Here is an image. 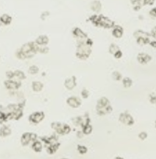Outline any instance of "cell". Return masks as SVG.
<instances>
[{
	"instance_id": "obj_10",
	"label": "cell",
	"mask_w": 156,
	"mask_h": 159,
	"mask_svg": "<svg viewBox=\"0 0 156 159\" xmlns=\"http://www.w3.org/2000/svg\"><path fill=\"white\" fill-rule=\"evenodd\" d=\"M77 86V81H76V78L74 76H72L70 78H67V79L65 81V86L66 88L68 89H73L74 87H76Z\"/></svg>"
},
{
	"instance_id": "obj_34",
	"label": "cell",
	"mask_w": 156,
	"mask_h": 159,
	"mask_svg": "<svg viewBox=\"0 0 156 159\" xmlns=\"http://www.w3.org/2000/svg\"><path fill=\"white\" fill-rule=\"evenodd\" d=\"M155 0H144V5H152L154 4Z\"/></svg>"
},
{
	"instance_id": "obj_9",
	"label": "cell",
	"mask_w": 156,
	"mask_h": 159,
	"mask_svg": "<svg viewBox=\"0 0 156 159\" xmlns=\"http://www.w3.org/2000/svg\"><path fill=\"white\" fill-rule=\"evenodd\" d=\"M5 86L8 89H17L21 87V82H16V81H12L11 79L8 80L5 82Z\"/></svg>"
},
{
	"instance_id": "obj_2",
	"label": "cell",
	"mask_w": 156,
	"mask_h": 159,
	"mask_svg": "<svg viewBox=\"0 0 156 159\" xmlns=\"http://www.w3.org/2000/svg\"><path fill=\"white\" fill-rule=\"evenodd\" d=\"M91 53V48L90 46L85 44V42H79L77 49L76 55L79 59L86 60L88 58Z\"/></svg>"
},
{
	"instance_id": "obj_27",
	"label": "cell",
	"mask_w": 156,
	"mask_h": 159,
	"mask_svg": "<svg viewBox=\"0 0 156 159\" xmlns=\"http://www.w3.org/2000/svg\"><path fill=\"white\" fill-rule=\"evenodd\" d=\"M112 76H113V79L116 80V81H119L122 78V75L119 73V71H114Z\"/></svg>"
},
{
	"instance_id": "obj_14",
	"label": "cell",
	"mask_w": 156,
	"mask_h": 159,
	"mask_svg": "<svg viewBox=\"0 0 156 159\" xmlns=\"http://www.w3.org/2000/svg\"><path fill=\"white\" fill-rule=\"evenodd\" d=\"M31 133H24L21 137V144L23 146H27L29 143L31 142Z\"/></svg>"
},
{
	"instance_id": "obj_26",
	"label": "cell",
	"mask_w": 156,
	"mask_h": 159,
	"mask_svg": "<svg viewBox=\"0 0 156 159\" xmlns=\"http://www.w3.org/2000/svg\"><path fill=\"white\" fill-rule=\"evenodd\" d=\"M77 151H79V153L80 154L84 155V154L87 153V151H88V148H87L85 146H83V145H78Z\"/></svg>"
},
{
	"instance_id": "obj_24",
	"label": "cell",
	"mask_w": 156,
	"mask_h": 159,
	"mask_svg": "<svg viewBox=\"0 0 156 159\" xmlns=\"http://www.w3.org/2000/svg\"><path fill=\"white\" fill-rule=\"evenodd\" d=\"M123 83L124 87L129 88V87H130V86H132V83H133V82H132V80L130 79V78H123Z\"/></svg>"
},
{
	"instance_id": "obj_8",
	"label": "cell",
	"mask_w": 156,
	"mask_h": 159,
	"mask_svg": "<svg viewBox=\"0 0 156 159\" xmlns=\"http://www.w3.org/2000/svg\"><path fill=\"white\" fill-rule=\"evenodd\" d=\"M137 58H138V61L141 65H145V64H147L152 60V57L145 53H140L138 55Z\"/></svg>"
},
{
	"instance_id": "obj_20",
	"label": "cell",
	"mask_w": 156,
	"mask_h": 159,
	"mask_svg": "<svg viewBox=\"0 0 156 159\" xmlns=\"http://www.w3.org/2000/svg\"><path fill=\"white\" fill-rule=\"evenodd\" d=\"M0 20H1V22H2L3 24L8 25L12 22V17H10L9 15L4 14V15H2V17H1Z\"/></svg>"
},
{
	"instance_id": "obj_21",
	"label": "cell",
	"mask_w": 156,
	"mask_h": 159,
	"mask_svg": "<svg viewBox=\"0 0 156 159\" xmlns=\"http://www.w3.org/2000/svg\"><path fill=\"white\" fill-rule=\"evenodd\" d=\"M11 134V130L7 126H3L2 128L0 130V136L2 137H6Z\"/></svg>"
},
{
	"instance_id": "obj_31",
	"label": "cell",
	"mask_w": 156,
	"mask_h": 159,
	"mask_svg": "<svg viewBox=\"0 0 156 159\" xmlns=\"http://www.w3.org/2000/svg\"><path fill=\"white\" fill-rule=\"evenodd\" d=\"M147 137H148V134H147V133H146V132L140 133L139 137H140V139H141V140H142V141H144V140H145V139L147 138Z\"/></svg>"
},
{
	"instance_id": "obj_19",
	"label": "cell",
	"mask_w": 156,
	"mask_h": 159,
	"mask_svg": "<svg viewBox=\"0 0 156 159\" xmlns=\"http://www.w3.org/2000/svg\"><path fill=\"white\" fill-rule=\"evenodd\" d=\"M32 89L35 92H40L43 89V84L40 82H32Z\"/></svg>"
},
{
	"instance_id": "obj_1",
	"label": "cell",
	"mask_w": 156,
	"mask_h": 159,
	"mask_svg": "<svg viewBox=\"0 0 156 159\" xmlns=\"http://www.w3.org/2000/svg\"><path fill=\"white\" fill-rule=\"evenodd\" d=\"M90 20L96 27H104V28H112V27H114V22L110 20L109 18L104 17L103 15H100V16L94 15V16H91V17L90 18Z\"/></svg>"
},
{
	"instance_id": "obj_32",
	"label": "cell",
	"mask_w": 156,
	"mask_h": 159,
	"mask_svg": "<svg viewBox=\"0 0 156 159\" xmlns=\"http://www.w3.org/2000/svg\"><path fill=\"white\" fill-rule=\"evenodd\" d=\"M81 96H82L83 98H84V99L88 98L89 96V93H88V90H86V89L83 90L82 92H81Z\"/></svg>"
},
{
	"instance_id": "obj_12",
	"label": "cell",
	"mask_w": 156,
	"mask_h": 159,
	"mask_svg": "<svg viewBox=\"0 0 156 159\" xmlns=\"http://www.w3.org/2000/svg\"><path fill=\"white\" fill-rule=\"evenodd\" d=\"M123 34V29L120 26H114L113 30V37L120 38Z\"/></svg>"
},
{
	"instance_id": "obj_15",
	"label": "cell",
	"mask_w": 156,
	"mask_h": 159,
	"mask_svg": "<svg viewBox=\"0 0 156 159\" xmlns=\"http://www.w3.org/2000/svg\"><path fill=\"white\" fill-rule=\"evenodd\" d=\"M130 2L134 6V9L135 11H138L141 6L144 5V0H130Z\"/></svg>"
},
{
	"instance_id": "obj_17",
	"label": "cell",
	"mask_w": 156,
	"mask_h": 159,
	"mask_svg": "<svg viewBox=\"0 0 156 159\" xmlns=\"http://www.w3.org/2000/svg\"><path fill=\"white\" fill-rule=\"evenodd\" d=\"M91 8L93 11L98 12L101 10L102 9V4L101 2H99V0H96V1H94V2L91 3Z\"/></svg>"
},
{
	"instance_id": "obj_22",
	"label": "cell",
	"mask_w": 156,
	"mask_h": 159,
	"mask_svg": "<svg viewBox=\"0 0 156 159\" xmlns=\"http://www.w3.org/2000/svg\"><path fill=\"white\" fill-rule=\"evenodd\" d=\"M83 134H90L91 131H92V126L88 123V124L85 125L84 126H83Z\"/></svg>"
},
{
	"instance_id": "obj_29",
	"label": "cell",
	"mask_w": 156,
	"mask_h": 159,
	"mask_svg": "<svg viewBox=\"0 0 156 159\" xmlns=\"http://www.w3.org/2000/svg\"><path fill=\"white\" fill-rule=\"evenodd\" d=\"M49 49L47 47H45V46H43V47H39L38 52H41V53H42V54H47L48 52H49Z\"/></svg>"
},
{
	"instance_id": "obj_6",
	"label": "cell",
	"mask_w": 156,
	"mask_h": 159,
	"mask_svg": "<svg viewBox=\"0 0 156 159\" xmlns=\"http://www.w3.org/2000/svg\"><path fill=\"white\" fill-rule=\"evenodd\" d=\"M45 118V114L42 112H35L29 116V121L33 123H38Z\"/></svg>"
},
{
	"instance_id": "obj_23",
	"label": "cell",
	"mask_w": 156,
	"mask_h": 159,
	"mask_svg": "<svg viewBox=\"0 0 156 159\" xmlns=\"http://www.w3.org/2000/svg\"><path fill=\"white\" fill-rule=\"evenodd\" d=\"M14 77H17V78L20 80H23L26 78V76H25V74L22 71H18V70L14 71Z\"/></svg>"
},
{
	"instance_id": "obj_5",
	"label": "cell",
	"mask_w": 156,
	"mask_h": 159,
	"mask_svg": "<svg viewBox=\"0 0 156 159\" xmlns=\"http://www.w3.org/2000/svg\"><path fill=\"white\" fill-rule=\"evenodd\" d=\"M119 121L123 123H124V124L128 125V126L133 125L134 123V118L130 115L128 114L127 113H123L120 114V116H119Z\"/></svg>"
},
{
	"instance_id": "obj_36",
	"label": "cell",
	"mask_w": 156,
	"mask_h": 159,
	"mask_svg": "<svg viewBox=\"0 0 156 159\" xmlns=\"http://www.w3.org/2000/svg\"><path fill=\"white\" fill-rule=\"evenodd\" d=\"M150 102H152V103H153L154 104L155 102V94H152L151 95V97H150Z\"/></svg>"
},
{
	"instance_id": "obj_13",
	"label": "cell",
	"mask_w": 156,
	"mask_h": 159,
	"mask_svg": "<svg viewBox=\"0 0 156 159\" xmlns=\"http://www.w3.org/2000/svg\"><path fill=\"white\" fill-rule=\"evenodd\" d=\"M110 105L109 99L105 97H102L98 101V104H97V110L98 109H103L105 108L107 106Z\"/></svg>"
},
{
	"instance_id": "obj_25",
	"label": "cell",
	"mask_w": 156,
	"mask_h": 159,
	"mask_svg": "<svg viewBox=\"0 0 156 159\" xmlns=\"http://www.w3.org/2000/svg\"><path fill=\"white\" fill-rule=\"evenodd\" d=\"M118 50H119V47H118L117 45L113 44L110 45V47H109V53L112 54H114Z\"/></svg>"
},
{
	"instance_id": "obj_11",
	"label": "cell",
	"mask_w": 156,
	"mask_h": 159,
	"mask_svg": "<svg viewBox=\"0 0 156 159\" xmlns=\"http://www.w3.org/2000/svg\"><path fill=\"white\" fill-rule=\"evenodd\" d=\"M49 37L47 36H45V35H41V36H39L36 40H35V43L38 44L39 46H45V45L49 43Z\"/></svg>"
},
{
	"instance_id": "obj_18",
	"label": "cell",
	"mask_w": 156,
	"mask_h": 159,
	"mask_svg": "<svg viewBox=\"0 0 156 159\" xmlns=\"http://www.w3.org/2000/svg\"><path fill=\"white\" fill-rule=\"evenodd\" d=\"M32 149L35 152H41V150H42V144L41 143L38 141H35L33 142V144H32Z\"/></svg>"
},
{
	"instance_id": "obj_28",
	"label": "cell",
	"mask_w": 156,
	"mask_h": 159,
	"mask_svg": "<svg viewBox=\"0 0 156 159\" xmlns=\"http://www.w3.org/2000/svg\"><path fill=\"white\" fill-rule=\"evenodd\" d=\"M38 71H39L38 68L35 65L31 66L30 68H29V73L31 74V75H35V74H37L38 72Z\"/></svg>"
},
{
	"instance_id": "obj_4",
	"label": "cell",
	"mask_w": 156,
	"mask_h": 159,
	"mask_svg": "<svg viewBox=\"0 0 156 159\" xmlns=\"http://www.w3.org/2000/svg\"><path fill=\"white\" fill-rule=\"evenodd\" d=\"M73 34L77 38L78 43L79 42H85V41L88 38L86 33H84L80 28H74L73 30Z\"/></svg>"
},
{
	"instance_id": "obj_35",
	"label": "cell",
	"mask_w": 156,
	"mask_h": 159,
	"mask_svg": "<svg viewBox=\"0 0 156 159\" xmlns=\"http://www.w3.org/2000/svg\"><path fill=\"white\" fill-rule=\"evenodd\" d=\"M37 140V135L35 134H31V142H34L35 141Z\"/></svg>"
},
{
	"instance_id": "obj_3",
	"label": "cell",
	"mask_w": 156,
	"mask_h": 159,
	"mask_svg": "<svg viewBox=\"0 0 156 159\" xmlns=\"http://www.w3.org/2000/svg\"><path fill=\"white\" fill-rule=\"evenodd\" d=\"M52 127L59 134H67L70 132V126L67 124H62L60 123L54 122L52 123Z\"/></svg>"
},
{
	"instance_id": "obj_38",
	"label": "cell",
	"mask_w": 156,
	"mask_h": 159,
	"mask_svg": "<svg viewBox=\"0 0 156 159\" xmlns=\"http://www.w3.org/2000/svg\"><path fill=\"white\" fill-rule=\"evenodd\" d=\"M149 44H150L152 45V47H154V48L155 47V41H152V42H151V41H150V42H149Z\"/></svg>"
},
{
	"instance_id": "obj_37",
	"label": "cell",
	"mask_w": 156,
	"mask_h": 159,
	"mask_svg": "<svg viewBox=\"0 0 156 159\" xmlns=\"http://www.w3.org/2000/svg\"><path fill=\"white\" fill-rule=\"evenodd\" d=\"M150 15H152L153 17H155V9H152V11H150Z\"/></svg>"
},
{
	"instance_id": "obj_7",
	"label": "cell",
	"mask_w": 156,
	"mask_h": 159,
	"mask_svg": "<svg viewBox=\"0 0 156 159\" xmlns=\"http://www.w3.org/2000/svg\"><path fill=\"white\" fill-rule=\"evenodd\" d=\"M66 102L68 103V105H70L73 108H77L81 105V100L77 97H75V96H71L69 99H67Z\"/></svg>"
},
{
	"instance_id": "obj_33",
	"label": "cell",
	"mask_w": 156,
	"mask_h": 159,
	"mask_svg": "<svg viewBox=\"0 0 156 159\" xmlns=\"http://www.w3.org/2000/svg\"><path fill=\"white\" fill-rule=\"evenodd\" d=\"M6 76L8 77L9 79H12L13 78H14V72H12V71H7V72H6Z\"/></svg>"
},
{
	"instance_id": "obj_30",
	"label": "cell",
	"mask_w": 156,
	"mask_h": 159,
	"mask_svg": "<svg viewBox=\"0 0 156 159\" xmlns=\"http://www.w3.org/2000/svg\"><path fill=\"white\" fill-rule=\"evenodd\" d=\"M113 55H114V57H115L116 58L119 59V58H120V57L123 56V53H122V51H120V50H118Z\"/></svg>"
},
{
	"instance_id": "obj_16",
	"label": "cell",
	"mask_w": 156,
	"mask_h": 159,
	"mask_svg": "<svg viewBox=\"0 0 156 159\" xmlns=\"http://www.w3.org/2000/svg\"><path fill=\"white\" fill-rule=\"evenodd\" d=\"M60 143H56V144H50L47 147V152L49 154H54L59 148V146H60Z\"/></svg>"
}]
</instances>
